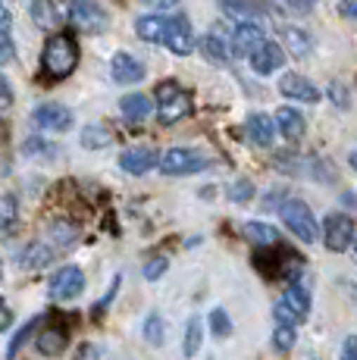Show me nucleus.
<instances>
[{"instance_id": "f257e3e1", "label": "nucleus", "mask_w": 357, "mask_h": 360, "mask_svg": "<svg viewBox=\"0 0 357 360\" xmlns=\"http://www.w3.org/2000/svg\"><path fill=\"white\" fill-rule=\"evenodd\" d=\"M79 66V44H75L72 34L60 32V34H51L41 51V69L51 82H60L66 75H72V69Z\"/></svg>"}, {"instance_id": "f03ea898", "label": "nucleus", "mask_w": 357, "mask_h": 360, "mask_svg": "<svg viewBox=\"0 0 357 360\" xmlns=\"http://www.w3.org/2000/svg\"><path fill=\"white\" fill-rule=\"evenodd\" d=\"M311 314V292H307L304 285H288L285 295L276 301V307H273V316H276V326H298L304 316Z\"/></svg>"}, {"instance_id": "7ed1b4c3", "label": "nucleus", "mask_w": 357, "mask_h": 360, "mask_svg": "<svg viewBox=\"0 0 357 360\" xmlns=\"http://www.w3.org/2000/svg\"><path fill=\"white\" fill-rule=\"evenodd\" d=\"M157 116L163 122H178L191 113V94L178 88L176 82H160L157 85Z\"/></svg>"}, {"instance_id": "20e7f679", "label": "nucleus", "mask_w": 357, "mask_h": 360, "mask_svg": "<svg viewBox=\"0 0 357 360\" xmlns=\"http://www.w3.org/2000/svg\"><path fill=\"white\" fill-rule=\"evenodd\" d=\"M279 213H283L288 232L298 235V238L304 241V245L317 241V219H313L311 207H307L301 198H285V200H283V207H279Z\"/></svg>"}, {"instance_id": "39448f33", "label": "nucleus", "mask_w": 357, "mask_h": 360, "mask_svg": "<svg viewBox=\"0 0 357 360\" xmlns=\"http://www.w3.org/2000/svg\"><path fill=\"white\" fill-rule=\"evenodd\" d=\"M210 166V157L191 148H169L160 157V172L163 176H191V172H204Z\"/></svg>"}, {"instance_id": "423d86ee", "label": "nucleus", "mask_w": 357, "mask_h": 360, "mask_svg": "<svg viewBox=\"0 0 357 360\" xmlns=\"http://www.w3.org/2000/svg\"><path fill=\"white\" fill-rule=\"evenodd\" d=\"M70 22L82 34H98L107 29V13L94 0H72L70 4Z\"/></svg>"}, {"instance_id": "0eeeda50", "label": "nucleus", "mask_w": 357, "mask_h": 360, "mask_svg": "<svg viewBox=\"0 0 357 360\" xmlns=\"http://www.w3.org/2000/svg\"><path fill=\"white\" fill-rule=\"evenodd\" d=\"M82 292H85V273H82L79 266L57 269V273L51 276V282H47V295H51L53 301H72V297H79Z\"/></svg>"}, {"instance_id": "6e6552de", "label": "nucleus", "mask_w": 357, "mask_h": 360, "mask_svg": "<svg viewBox=\"0 0 357 360\" xmlns=\"http://www.w3.org/2000/svg\"><path fill=\"white\" fill-rule=\"evenodd\" d=\"M354 223L348 217H342V213H332V217H326V223H323V245L329 248V251L342 254L348 251V248H354Z\"/></svg>"}, {"instance_id": "1a4fd4ad", "label": "nucleus", "mask_w": 357, "mask_h": 360, "mask_svg": "<svg viewBox=\"0 0 357 360\" xmlns=\"http://www.w3.org/2000/svg\"><path fill=\"white\" fill-rule=\"evenodd\" d=\"M32 120H35L38 129L44 131H70L72 129V110L63 107L57 101H47V103H38L32 110Z\"/></svg>"}, {"instance_id": "9d476101", "label": "nucleus", "mask_w": 357, "mask_h": 360, "mask_svg": "<svg viewBox=\"0 0 357 360\" xmlns=\"http://www.w3.org/2000/svg\"><path fill=\"white\" fill-rule=\"evenodd\" d=\"M163 44H167L169 53H176V57H188L191 51H195V32H191V22L185 16H173L167 25V38H163Z\"/></svg>"}, {"instance_id": "9b49d317", "label": "nucleus", "mask_w": 357, "mask_h": 360, "mask_svg": "<svg viewBox=\"0 0 357 360\" xmlns=\"http://www.w3.org/2000/svg\"><path fill=\"white\" fill-rule=\"evenodd\" d=\"M264 44H266V38H264V32H260L257 22H238L235 32H232V51H235L238 57L251 60Z\"/></svg>"}, {"instance_id": "f8f14e48", "label": "nucleus", "mask_w": 357, "mask_h": 360, "mask_svg": "<svg viewBox=\"0 0 357 360\" xmlns=\"http://www.w3.org/2000/svg\"><path fill=\"white\" fill-rule=\"evenodd\" d=\"M279 91L285 94V98H292V101H304V103H317L323 94H320V88L313 85L311 79H304L301 72H285L283 75V82H279Z\"/></svg>"}, {"instance_id": "ddd939ff", "label": "nucleus", "mask_w": 357, "mask_h": 360, "mask_svg": "<svg viewBox=\"0 0 357 360\" xmlns=\"http://www.w3.org/2000/svg\"><path fill=\"white\" fill-rule=\"evenodd\" d=\"M157 163H160V157H157L154 148H129L119 154V169L132 172V176H144V172H150Z\"/></svg>"}, {"instance_id": "4468645a", "label": "nucleus", "mask_w": 357, "mask_h": 360, "mask_svg": "<svg viewBox=\"0 0 357 360\" xmlns=\"http://www.w3.org/2000/svg\"><path fill=\"white\" fill-rule=\"evenodd\" d=\"M110 69H113V79L119 82V85H138V82L144 79V63L138 57H132V53L119 51L113 57V63H110Z\"/></svg>"}, {"instance_id": "2eb2a0df", "label": "nucleus", "mask_w": 357, "mask_h": 360, "mask_svg": "<svg viewBox=\"0 0 357 360\" xmlns=\"http://www.w3.org/2000/svg\"><path fill=\"white\" fill-rule=\"evenodd\" d=\"M35 345L44 357H60L66 351V345H70V332H66V326H60V323H51V326L41 329Z\"/></svg>"}, {"instance_id": "dca6fc26", "label": "nucleus", "mask_w": 357, "mask_h": 360, "mask_svg": "<svg viewBox=\"0 0 357 360\" xmlns=\"http://www.w3.org/2000/svg\"><path fill=\"white\" fill-rule=\"evenodd\" d=\"M283 63H285V51H283V44H276V41H266V44L251 57V69H254L257 75L276 72V69L283 66Z\"/></svg>"}, {"instance_id": "f3484780", "label": "nucleus", "mask_w": 357, "mask_h": 360, "mask_svg": "<svg viewBox=\"0 0 357 360\" xmlns=\"http://www.w3.org/2000/svg\"><path fill=\"white\" fill-rule=\"evenodd\" d=\"M276 129L283 131L285 135V141H301V138H304V116L298 113V110L294 107H279L276 110Z\"/></svg>"}, {"instance_id": "a211bd4d", "label": "nucleus", "mask_w": 357, "mask_h": 360, "mask_svg": "<svg viewBox=\"0 0 357 360\" xmlns=\"http://www.w3.org/2000/svg\"><path fill=\"white\" fill-rule=\"evenodd\" d=\"M245 131H248L251 144H260V148H270L273 144V135H276V126L266 113H251L245 120Z\"/></svg>"}, {"instance_id": "6ab92c4d", "label": "nucleus", "mask_w": 357, "mask_h": 360, "mask_svg": "<svg viewBox=\"0 0 357 360\" xmlns=\"http://www.w3.org/2000/svg\"><path fill=\"white\" fill-rule=\"evenodd\" d=\"M201 53L210 60V63L226 66L235 51H232V44H226V38L219 32H210V34H204V38H201Z\"/></svg>"}, {"instance_id": "aec40b11", "label": "nucleus", "mask_w": 357, "mask_h": 360, "mask_svg": "<svg viewBox=\"0 0 357 360\" xmlns=\"http://www.w3.org/2000/svg\"><path fill=\"white\" fill-rule=\"evenodd\" d=\"M279 44H288V51H292L294 57H307V53L313 51L311 34L304 29H298V25H283V29H279Z\"/></svg>"}, {"instance_id": "412c9836", "label": "nucleus", "mask_w": 357, "mask_h": 360, "mask_svg": "<svg viewBox=\"0 0 357 360\" xmlns=\"http://www.w3.org/2000/svg\"><path fill=\"white\" fill-rule=\"evenodd\" d=\"M167 25H169V19H163V16H141L138 22H135V32H138V38L141 41H150V44H157L160 41L163 44V38H167Z\"/></svg>"}, {"instance_id": "4be33fe9", "label": "nucleus", "mask_w": 357, "mask_h": 360, "mask_svg": "<svg viewBox=\"0 0 357 360\" xmlns=\"http://www.w3.org/2000/svg\"><path fill=\"white\" fill-rule=\"evenodd\" d=\"M32 19H35L38 29H57V25L63 22V16H60L53 0H32Z\"/></svg>"}, {"instance_id": "5701e85b", "label": "nucleus", "mask_w": 357, "mask_h": 360, "mask_svg": "<svg viewBox=\"0 0 357 360\" xmlns=\"http://www.w3.org/2000/svg\"><path fill=\"white\" fill-rule=\"evenodd\" d=\"M245 235H248L257 248H279V245H283L279 229H276V226H266V223H248V226H245Z\"/></svg>"}, {"instance_id": "b1692460", "label": "nucleus", "mask_w": 357, "mask_h": 360, "mask_svg": "<svg viewBox=\"0 0 357 360\" xmlns=\"http://www.w3.org/2000/svg\"><path fill=\"white\" fill-rule=\"evenodd\" d=\"M119 110L129 122H141V120H148V113H150V101L144 98V94H126V98L119 101Z\"/></svg>"}, {"instance_id": "393cba45", "label": "nucleus", "mask_w": 357, "mask_h": 360, "mask_svg": "<svg viewBox=\"0 0 357 360\" xmlns=\"http://www.w3.org/2000/svg\"><path fill=\"white\" fill-rule=\"evenodd\" d=\"M16 219H19V204H16V195H4L0 198V235L10 238L16 232Z\"/></svg>"}, {"instance_id": "a878e982", "label": "nucleus", "mask_w": 357, "mask_h": 360, "mask_svg": "<svg viewBox=\"0 0 357 360\" xmlns=\"http://www.w3.org/2000/svg\"><path fill=\"white\" fill-rule=\"evenodd\" d=\"M53 257V251L47 245H29L22 254H19V266H25V269H41V266H47Z\"/></svg>"}, {"instance_id": "bb28decb", "label": "nucleus", "mask_w": 357, "mask_h": 360, "mask_svg": "<svg viewBox=\"0 0 357 360\" xmlns=\"http://www.w3.org/2000/svg\"><path fill=\"white\" fill-rule=\"evenodd\" d=\"M219 6H223V10L229 13V16L242 19V22H251L254 13L264 10V6H260L257 0H219Z\"/></svg>"}, {"instance_id": "cd10ccee", "label": "nucleus", "mask_w": 357, "mask_h": 360, "mask_svg": "<svg viewBox=\"0 0 357 360\" xmlns=\"http://www.w3.org/2000/svg\"><path fill=\"white\" fill-rule=\"evenodd\" d=\"M201 342H204V323L201 316H191L188 326H185V357H197V351H201Z\"/></svg>"}, {"instance_id": "c85d7f7f", "label": "nucleus", "mask_w": 357, "mask_h": 360, "mask_svg": "<svg viewBox=\"0 0 357 360\" xmlns=\"http://www.w3.org/2000/svg\"><path fill=\"white\" fill-rule=\"evenodd\" d=\"M110 129L107 126H98V122H94V126H88L85 131H82V144H85L88 150H98V148H107L110 144Z\"/></svg>"}, {"instance_id": "c756f323", "label": "nucleus", "mask_w": 357, "mask_h": 360, "mask_svg": "<svg viewBox=\"0 0 357 360\" xmlns=\"http://www.w3.org/2000/svg\"><path fill=\"white\" fill-rule=\"evenodd\" d=\"M35 326H38V320H29L22 329L16 332V335L10 338V345H6V360H16V357H19V351H22V345L32 338V332H35Z\"/></svg>"}, {"instance_id": "7c9ffc66", "label": "nucleus", "mask_w": 357, "mask_h": 360, "mask_svg": "<svg viewBox=\"0 0 357 360\" xmlns=\"http://www.w3.org/2000/svg\"><path fill=\"white\" fill-rule=\"evenodd\" d=\"M0 32H4V38H0V44H4V51H0V63H10V60H13V22H10V10L0 13Z\"/></svg>"}, {"instance_id": "2f4dec72", "label": "nucleus", "mask_w": 357, "mask_h": 360, "mask_svg": "<svg viewBox=\"0 0 357 360\" xmlns=\"http://www.w3.org/2000/svg\"><path fill=\"white\" fill-rule=\"evenodd\" d=\"M51 235L60 248H70V245H75V238H79V229H75L72 223H63V219H60V223L51 226Z\"/></svg>"}, {"instance_id": "473e14b6", "label": "nucleus", "mask_w": 357, "mask_h": 360, "mask_svg": "<svg viewBox=\"0 0 357 360\" xmlns=\"http://www.w3.org/2000/svg\"><path fill=\"white\" fill-rule=\"evenodd\" d=\"M144 338H148L150 345H157V348L163 345L167 335H163V316L160 314H150L148 320H144Z\"/></svg>"}, {"instance_id": "72a5a7b5", "label": "nucleus", "mask_w": 357, "mask_h": 360, "mask_svg": "<svg viewBox=\"0 0 357 360\" xmlns=\"http://www.w3.org/2000/svg\"><path fill=\"white\" fill-rule=\"evenodd\" d=\"M210 329H214V335H216V338L232 335V320H229V314H226L223 307H216L214 314H210Z\"/></svg>"}, {"instance_id": "f704fd0d", "label": "nucleus", "mask_w": 357, "mask_h": 360, "mask_svg": "<svg viewBox=\"0 0 357 360\" xmlns=\"http://www.w3.org/2000/svg\"><path fill=\"white\" fill-rule=\"evenodd\" d=\"M273 348H276L279 354L292 351L294 348V329L292 326H276V332H273Z\"/></svg>"}, {"instance_id": "c9c22d12", "label": "nucleus", "mask_w": 357, "mask_h": 360, "mask_svg": "<svg viewBox=\"0 0 357 360\" xmlns=\"http://www.w3.org/2000/svg\"><path fill=\"white\" fill-rule=\"evenodd\" d=\"M22 154L25 157H53L57 150H53L47 141H41V138H25V141H22Z\"/></svg>"}, {"instance_id": "e433bc0d", "label": "nucleus", "mask_w": 357, "mask_h": 360, "mask_svg": "<svg viewBox=\"0 0 357 360\" xmlns=\"http://www.w3.org/2000/svg\"><path fill=\"white\" fill-rule=\"evenodd\" d=\"M167 266H169V260H167V257H150L148 263H144L141 273H144V279H148V282H157L163 273H167Z\"/></svg>"}, {"instance_id": "4c0bfd02", "label": "nucleus", "mask_w": 357, "mask_h": 360, "mask_svg": "<svg viewBox=\"0 0 357 360\" xmlns=\"http://www.w3.org/2000/svg\"><path fill=\"white\" fill-rule=\"evenodd\" d=\"M251 195H254V185H251V179H238V182L229 188V198L235 200V204H248Z\"/></svg>"}, {"instance_id": "58836bf2", "label": "nucleus", "mask_w": 357, "mask_h": 360, "mask_svg": "<svg viewBox=\"0 0 357 360\" xmlns=\"http://www.w3.org/2000/svg\"><path fill=\"white\" fill-rule=\"evenodd\" d=\"M342 360H357V335H348L342 342Z\"/></svg>"}, {"instance_id": "ea45409f", "label": "nucleus", "mask_w": 357, "mask_h": 360, "mask_svg": "<svg viewBox=\"0 0 357 360\" xmlns=\"http://www.w3.org/2000/svg\"><path fill=\"white\" fill-rule=\"evenodd\" d=\"M0 94H4V98H0V107L10 110V103H13V88H10V79H6V75H0Z\"/></svg>"}, {"instance_id": "a19ab883", "label": "nucleus", "mask_w": 357, "mask_h": 360, "mask_svg": "<svg viewBox=\"0 0 357 360\" xmlns=\"http://www.w3.org/2000/svg\"><path fill=\"white\" fill-rule=\"evenodd\" d=\"M116 285H119V279H113V285H110V292H107L104 301H100V304H94V310H91L94 316H100V314H104V310L110 307V301H113V295H116Z\"/></svg>"}, {"instance_id": "79ce46f5", "label": "nucleus", "mask_w": 357, "mask_h": 360, "mask_svg": "<svg viewBox=\"0 0 357 360\" xmlns=\"http://www.w3.org/2000/svg\"><path fill=\"white\" fill-rule=\"evenodd\" d=\"M339 13H342V16H348V19H357V0H342Z\"/></svg>"}, {"instance_id": "37998d69", "label": "nucleus", "mask_w": 357, "mask_h": 360, "mask_svg": "<svg viewBox=\"0 0 357 360\" xmlns=\"http://www.w3.org/2000/svg\"><path fill=\"white\" fill-rule=\"evenodd\" d=\"M329 91H332V101L339 103V107H348V98H345V88L335 82V85H329Z\"/></svg>"}, {"instance_id": "c03bdc74", "label": "nucleus", "mask_w": 357, "mask_h": 360, "mask_svg": "<svg viewBox=\"0 0 357 360\" xmlns=\"http://www.w3.org/2000/svg\"><path fill=\"white\" fill-rule=\"evenodd\" d=\"M150 6H157V10H167V6H176L178 0H148Z\"/></svg>"}, {"instance_id": "a18cd8bd", "label": "nucleus", "mask_w": 357, "mask_h": 360, "mask_svg": "<svg viewBox=\"0 0 357 360\" xmlns=\"http://www.w3.org/2000/svg\"><path fill=\"white\" fill-rule=\"evenodd\" d=\"M10 323H13V314H10V307L4 310V329H10Z\"/></svg>"}, {"instance_id": "49530a36", "label": "nucleus", "mask_w": 357, "mask_h": 360, "mask_svg": "<svg viewBox=\"0 0 357 360\" xmlns=\"http://www.w3.org/2000/svg\"><path fill=\"white\" fill-rule=\"evenodd\" d=\"M351 166H354V169H357V150H354V154H351Z\"/></svg>"}, {"instance_id": "de8ad7c7", "label": "nucleus", "mask_w": 357, "mask_h": 360, "mask_svg": "<svg viewBox=\"0 0 357 360\" xmlns=\"http://www.w3.org/2000/svg\"><path fill=\"white\" fill-rule=\"evenodd\" d=\"M351 251H354V257H357V241H354V248H351Z\"/></svg>"}, {"instance_id": "09e8293b", "label": "nucleus", "mask_w": 357, "mask_h": 360, "mask_svg": "<svg viewBox=\"0 0 357 360\" xmlns=\"http://www.w3.org/2000/svg\"><path fill=\"white\" fill-rule=\"evenodd\" d=\"M307 4H317V0H307Z\"/></svg>"}]
</instances>
